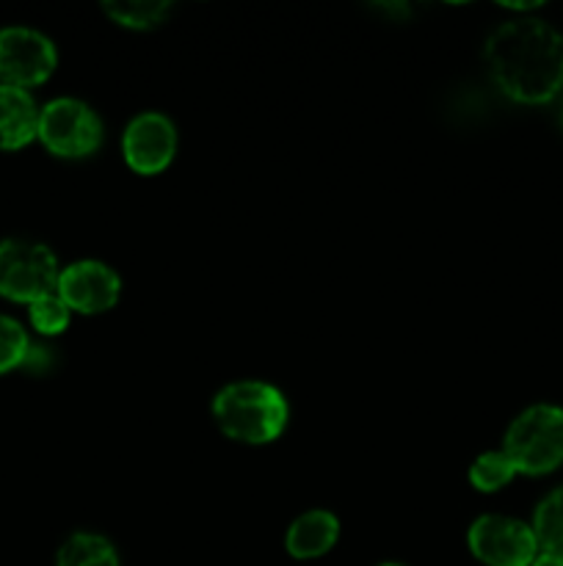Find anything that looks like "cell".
Returning a JSON list of instances; mask_svg holds the SVG:
<instances>
[{
	"label": "cell",
	"instance_id": "cell-5",
	"mask_svg": "<svg viewBox=\"0 0 563 566\" xmlns=\"http://www.w3.org/2000/svg\"><path fill=\"white\" fill-rule=\"evenodd\" d=\"M36 138L59 158H86L103 144V122L81 99L59 97L39 111Z\"/></svg>",
	"mask_w": 563,
	"mask_h": 566
},
{
	"label": "cell",
	"instance_id": "cell-20",
	"mask_svg": "<svg viewBox=\"0 0 563 566\" xmlns=\"http://www.w3.org/2000/svg\"><path fill=\"white\" fill-rule=\"evenodd\" d=\"M561 122H563V108H561Z\"/></svg>",
	"mask_w": 563,
	"mask_h": 566
},
{
	"label": "cell",
	"instance_id": "cell-12",
	"mask_svg": "<svg viewBox=\"0 0 563 566\" xmlns=\"http://www.w3.org/2000/svg\"><path fill=\"white\" fill-rule=\"evenodd\" d=\"M55 566H119V556L105 536L75 534L61 545Z\"/></svg>",
	"mask_w": 563,
	"mask_h": 566
},
{
	"label": "cell",
	"instance_id": "cell-15",
	"mask_svg": "<svg viewBox=\"0 0 563 566\" xmlns=\"http://www.w3.org/2000/svg\"><path fill=\"white\" fill-rule=\"evenodd\" d=\"M517 475L511 459L502 451H489L484 457H478L469 468V484L478 492H497L508 484V481Z\"/></svg>",
	"mask_w": 563,
	"mask_h": 566
},
{
	"label": "cell",
	"instance_id": "cell-13",
	"mask_svg": "<svg viewBox=\"0 0 563 566\" xmlns=\"http://www.w3.org/2000/svg\"><path fill=\"white\" fill-rule=\"evenodd\" d=\"M530 528H533L541 553L563 558V486H557L539 503Z\"/></svg>",
	"mask_w": 563,
	"mask_h": 566
},
{
	"label": "cell",
	"instance_id": "cell-8",
	"mask_svg": "<svg viewBox=\"0 0 563 566\" xmlns=\"http://www.w3.org/2000/svg\"><path fill=\"white\" fill-rule=\"evenodd\" d=\"M55 293L72 313L99 315L116 307L121 293V280L110 265L99 260H81L61 271Z\"/></svg>",
	"mask_w": 563,
	"mask_h": 566
},
{
	"label": "cell",
	"instance_id": "cell-1",
	"mask_svg": "<svg viewBox=\"0 0 563 566\" xmlns=\"http://www.w3.org/2000/svg\"><path fill=\"white\" fill-rule=\"evenodd\" d=\"M486 64L502 94L524 105L550 103L563 88V36L544 20L502 22L486 42Z\"/></svg>",
	"mask_w": 563,
	"mask_h": 566
},
{
	"label": "cell",
	"instance_id": "cell-7",
	"mask_svg": "<svg viewBox=\"0 0 563 566\" xmlns=\"http://www.w3.org/2000/svg\"><path fill=\"white\" fill-rule=\"evenodd\" d=\"M59 64L55 44L31 28L0 31V86L31 88L47 81Z\"/></svg>",
	"mask_w": 563,
	"mask_h": 566
},
{
	"label": "cell",
	"instance_id": "cell-17",
	"mask_svg": "<svg viewBox=\"0 0 563 566\" xmlns=\"http://www.w3.org/2000/svg\"><path fill=\"white\" fill-rule=\"evenodd\" d=\"M28 313H31V324L39 335H61L70 326L72 310L61 302L59 293H53V296L33 302Z\"/></svg>",
	"mask_w": 563,
	"mask_h": 566
},
{
	"label": "cell",
	"instance_id": "cell-10",
	"mask_svg": "<svg viewBox=\"0 0 563 566\" xmlns=\"http://www.w3.org/2000/svg\"><path fill=\"white\" fill-rule=\"evenodd\" d=\"M337 536H340V523H337L334 514L315 509V512L301 514L287 528L285 547L298 562H312V558L326 556L337 545Z\"/></svg>",
	"mask_w": 563,
	"mask_h": 566
},
{
	"label": "cell",
	"instance_id": "cell-6",
	"mask_svg": "<svg viewBox=\"0 0 563 566\" xmlns=\"http://www.w3.org/2000/svg\"><path fill=\"white\" fill-rule=\"evenodd\" d=\"M469 553L486 566H530L539 556V542L530 525L486 514L469 525Z\"/></svg>",
	"mask_w": 563,
	"mask_h": 566
},
{
	"label": "cell",
	"instance_id": "cell-9",
	"mask_svg": "<svg viewBox=\"0 0 563 566\" xmlns=\"http://www.w3.org/2000/svg\"><path fill=\"white\" fill-rule=\"evenodd\" d=\"M121 153L127 166L138 175H158L177 153V130L169 116L158 111L138 114L121 136Z\"/></svg>",
	"mask_w": 563,
	"mask_h": 566
},
{
	"label": "cell",
	"instance_id": "cell-3",
	"mask_svg": "<svg viewBox=\"0 0 563 566\" xmlns=\"http://www.w3.org/2000/svg\"><path fill=\"white\" fill-rule=\"evenodd\" d=\"M502 453L517 473L546 475L563 464V409L535 403L524 409L506 434Z\"/></svg>",
	"mask_w": 563,
	"mask_h": 566
},
{
	"label": "cell",
	"instance_id": "cell-19",
	"mask_svg": "<svg viewBox=\"0 0 563 566\" xmlns=\"http://www.w3.org/2000/svg\"><path fill=\"white\" fill-rule=\"evenodd\" d=\"M381 566H403V564H381Z\"/></svg>",
	"mask_w": 563,
	"mask_h": 566
},
{
	"label": "cell",
	"instance_id": "cell-14",
	"mask_svg": "<svg viewBox=\"0 0 563 566\" xmlns=\"http://www.w3.org/2000/svg\"><path fill=\"white\" fill-rule=\"evenodd\" d=\"M103 11L121 28L132 31H149L160 25L171 11V3H158V0H121V3H103Z\"/></svg>",
	"mask_w": 563,
	"mask_h": 566
},
{
	"label": "cell",
	"instance_id": "cell-4",
	"mask_svg": "<svg viewBox=\"0 0 563 566\" xmlns=\"http://www.w3.org/2000/svg\"><path fill=\"white\" fill-rule=\"evenodd\" d=\"M59 260L44 243L3 241L0 243V296L31 307L59 287Z\"/></svg>",
	"mask_w": 563,
	"mask_h": 566
},
{
	"label": "cell",
	"instance_id": "cell-18",
	"mask_svg": "<svg viewBox=\"0 0 563 566\" xmlns=\"http://www.w3.org/2000/svg\"><path fill=\"white\" fill-rule=\"evenodd\" d=\"M530 566H563V558L552 556V553H541L539 551V556H535V562Z\"/></svg>",
	"mask_w": 563,
	"mask_h": 566
},
{
	"label": "cell",
	"instance_id": "cell-16",
	"mask_svg": "<svg viewBox=\"0 0 563 566\" xmlns=\"http://www.w3.org/2000/svg\"><path fill=\"white\" fill-rule=\"evenodd\" d=\"M28 352H31V340H28L25 329L9 315H0V374H9V370L25 365Z\"/></svg>",
	"mask_w": 563,
	"mask_h": 566
},
{
	"label": "cell",
	"instance_id": "cell-11",
	"mask_svg": "<svg viewBox=\"0 0 563 566\" xmlns=\"http://www.w3.org/2000/svg\"><path fill=\"white\" fill-rule=\"evenodd\" d=\"M39 133V108L25 88L0 86V149H22Z\"/></svg>",
	"mask_w": 563,
	"mask_h": 566
},
{
	"label": "cell",
	"instance_id": "cell-2",
	"mask_svg": "<svg viewBox=\"0 0 563 566\" xmlns=\"http://www.w3.org/2000/svg\"><path fill=\"white\" fill-rule=\"evenodd\" d=\"M215 426L246 446L274 442L287 426V401L265 381H232L213 398Z\"/></svg>",
	"mask_w": 563,
	"mask_h": 566
}]
</instances>
